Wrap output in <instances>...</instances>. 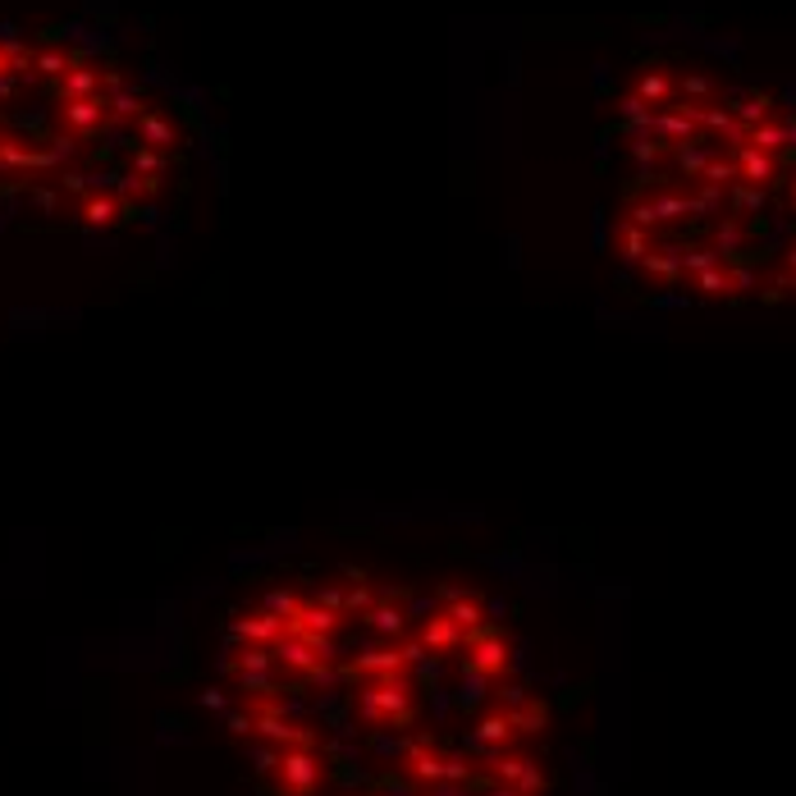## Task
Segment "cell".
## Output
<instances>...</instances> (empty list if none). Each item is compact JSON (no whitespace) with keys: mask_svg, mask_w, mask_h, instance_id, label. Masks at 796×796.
Returning a JSON list of instances; mask_svg holds the SVG:
<instances>
[{"mask_svg":"<svg viewBox=\"0 0 796 796\" xmlns=\"http://www.w3.org/2000/svg\"><path fill=\"white\" fill-rule=\"evenodd\" d=\"M362 719L371 723V728H403V723H412L408 673L371 678V691H362Z\"/></svg>","mask_w":796,"mask_h":796,"instance_id":"6da1fadb","label":"cell"},{"mask_svg":"<svg viewBox=\"0 0 796 796\" xmlns=\"http://www.w3.org/2000/svg\"><path fill=\"white\" fill-rule=\"evenodd\" d=\"M408 778H417V783H463V778H467V760H458V755H444V751H435V746L417 742L408 751Z\"/></svg>","mask_w":796,"mask_h":796,"instance_id":"7a4b0ae2","label":"cell"},{"mask_svg":"<svg viewBox=\"0 0 796 796\" xmlns=\"http://www.w3.org/2000/svg\"><path fill=\"white\" fill-rule=\"evenodd\" d=\"M321 783V764L312 751H284L280 755V787L284 796H312Z\"/></svg>","mask_w":796,"mask_h":796,"instance_id":"3957f363","label":"cell"}]
</instances>
